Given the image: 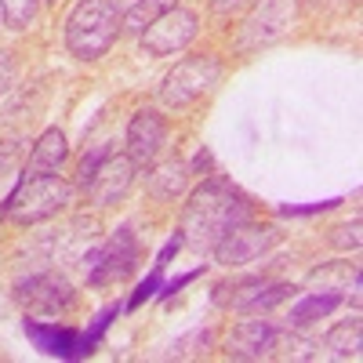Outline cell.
<instances>
[{
    "label": "cell",
    "mask_w": 363,
    "mask_h": 363,
    "mask_svg": "<svg viewBox=\"0 0 363 363\" xmlns=\"http://www.w3.org/2000/svg\"><path fill=\"white\" fill-rule=\"evenodd\" d=\"M244 222H251V200L229 182L211 178L200 189H193L186 215H182V236L196 251H215L218 240Z\"/></svg>",
    "instance_id": "1"
},
{
    "label": "cell",
    "mask_w": 363,
    "mask_h": 363,
    "mask_svg": "<svg viewBox=\"0 0 363 363\" xmlns=\"http://www.w3.org/2000/svg\"><path fill=\"white\" fill-rule=\"evenodd\" d=\"M120 33V15L113 0H80L66 18V48L80 62L102 58Z\"/></svg>",
    "instance_id": "2"
},
{
    "label": "cell",
    "mask_w": 363,
    "mask_h": 363,
    "mask_svg": "<svg viewBox=\"0 0 363 363\" xmlns=\"http://www.w3.org/2000/svg\"><path fill=\"white\" fill-rule=\"evenodd\" d=\"M69 203H73V186L58 174H22L15 193L0 207V215L18 225H29V222H44V218L58 215Z\"/></svg>",
    "instance_id": "3"
},
{
    "label": "cell",
    "mask_w": 363,
    "mask_h": 363,
    "mask_svg": "<svg viewBox=\"0 0 363 363\" xmlns=\"http://www.w3.org/2000/svg\"><path fill=\"white\" fill-rule=\"evenodd\" d=\"M222 84V62L215 55H189L182 58V62H174V69L164 77L160 84V99L164 106H189L196 102L200 95H207V91H215Z\"/></svg>",
    "instance_id": "4"
},
{
    "label": "cell",
    "mask_w": 363,
    "mask_h": 363,
    "mask_svg": "<svg viewBox=\"0 0 363 363\" xmlns=\"http://www.w3.org/2000/svg\"><path fill=\"white\" fill-rule=\"evenodd\" d=\"M135 265H138V240L124 225V229H116L102 247H95L87 255V284L91 287L120 284L135 272Z\"/></svg>",
    "instance_id": "5"
},
{
    "label": "cell",
    "mask_w": 363,
    "mask_h": 363,
    "mask_svg": "<svg viewBox=\"0 0 363 363\" xmlns=\"http://www.w3.org/2000/svg\"><path fill=\"white\" fill-rule=\"evenodd\" d=\"M200 29V18L189 8H171L142 29V51L149 55H174L182 51Z\"/></svg>",
    "instance_id": "6"
},
{
    "label": "cell",
    "mask_w": 363,
    "mask_h": 363,
    "mask_svg": "<svg viewBox=\"0 0 363 363\" xmlns=\"http://www.w3.org/2000/svg\"><path fill=\"white\" fill-rule=\"evenodd\" d=\"M272 244H277V229L272 225H236L233 233H225L218 244H215V258L222 265H247V262H258Z\"/></svg>",
    "instance_id": "7"
},
{
    "label": "cell",
    "mask_w": 363,
    "mask_h": 363,
    "mask_svg": "<svg viewBox=\"0 0 363 363\" xmlns=\"http://www.w3.org/2000/svg\"><path fill=\"white\" fill-rule=\"evenodd\" d=\"M26 335L40 352L58 356V359H84L95 352V342L87 338V330L58 327V323H44V320H26Z\"/></svg>",
    "instance_id": "8"
},
{
    "label": "cell",
    "mask_w": 363,
    "mask_h": 363,
    "mask_svg": "<svg viewBox=\"0 0 363 363\" xmlns=\"http://www.w3.org/2000/svg\"><path fill=\"white\" fill-rule=\"evenodd\" d=\"M164 142H167V124H164L160 113L142 109V113L131 116V124H128V160L135 167H153Z\"/></svg>",
    "instance_id": "9"
},
{
    "label": "cell",
    "mask_w": 363,
    "mask_h": 363,
    "mask_svg": "<svg viewBox=\"0 0 363 363\" xmlns=\"http://www.w3.org/2000/svg\"><path fill=\"white\" fill-rule=\"evenodd\" d=\"M277 335L280 330L269 320H240L225 335V356L229 359H265V356H272Z\"/></svg>",
    "instance_id": "10"
},
{
    "label": "cell",
    "mask_w": 363,
    "mask_h": 363,
    "mask_svg": "<svg viewBox=\"0 0 363 363\" xmlns=\"http://www.w3.org/2000/svg\"><path fill=\"white\" fill-rule=\"evenodd\" d=\"M131 178H135V164L128 160V157H113V153H106L102 157V164L91 171V178H87V186H84V193L95 200V203H116L120 196L128 193V186H131Z\"/></svg>",
    "instance_id": "11"
},
{
    "label": "cell",
    "mask_w": 363,
    "mask_h": 363,
    "mask_svg": "<svg viewBox=\"0 0 363 363\" xmlns=\"http://www.w3.org/2000/svg\"><path fill=\"white\" fill-rule=\"evenodd\" d=\"M291 294H294L291 284H258V280H251V284L233 287L229 298L222 294L218 306H229V309H240V313H265V309H277Z\"/></svg>",
    "instance_id": "12"
},
{
    "label": "cell",
    "mask_w": 363,
    "mask_h": 363,
    "mask_svg": "<svg viewBox=\"0 0 363 363\" xmlns=\"http://www.w3.org/2000/svg\"><path fill=\"white\" fill-rule=\"evenodd\" d=\"M18 298L33 313H66L73 309V287L62 277H33L18 287Z\"/></svg>",
    "instance_id": "13"
},
{
    "label": "cell",
    "mask_w": 363,
    "mask_h": 363,
    "mask_svg": "<svg viewBox=\"0 0 363 363\" xmlns=\"http://www.w3.org/2000/svg\"><path fill=\"white\" fill-rule=\"evenodd\" d=\"M69 157V145H66V135L58 131V128H48L37 145H33V153H29V164H26V174H55L58 167H62V160Z\"/></svg>",
    "instance_id": "14"
},
{
    "label": "cell",
    "mask_w": 363,
    "mask_h": 363,
    "mask_svg": "<svg viewBox=\"0 0 363 363\" xmlns=\"http://www.w3.org/2000/svg\"><path fill=\"white\" fill-rule=\"evenodd\" d=\"M342 306V291H323V294H306L298 301V306H291V330H301L309 327L323 316H330Z\"/></svg>",
    "instance_id": "15"
},
{
    "label": "cell",
    "mask_w": 363,
    "mask_h": 363,
    "mask_svg": "<svg viewBox=\"0 0 363 363\" xmlns=\"http://www.w3.org/2000/svg\"><path fill=\"white\" fill-rule=\"evenodd\" d=\"M189 164H182V160H167L160 164L153 174H149V189H153L157 200H174L182 189H186V182H189Z\"/></svg>",
    "instance_id": "16"
},
{
    "label": "cell",
    "mask_w": 363,
    "mask_h": 363,
    "mask_svg": "<svg viewBox=\"0 0 363 363\" xmlns=\"http://www.w3.org/2000/svg\"><path fill=\"white\" fill-rule=\"evenodd\" d=\"M323 349L335 356V359H356L359 356V316H352V320H342L330 335L323 338Z\"/></svg>",
    "instance_id": "17"
},
{
    "label": "cell",
    "mask_w": 363,
    "mask_h": 363,
    "mask_svg": "<svg viewBox=\"0 0 363 363\" xmlns=\"http://www.w3.org/2000/svg\"><path fill=\"white\" fill-rule=\"evenodd\" d=\"M171 8H178V0H138V4L120 18L124 22V29L128 33H142V29L153 22V18H160L164 11H171Z\"/></svg>",
    "instance_id": "18"
},
{
    "label": "cell",
    "mask_w": 363,
    "mask_h": 363,
    "mask_svg": "<svg viewBox=\"0 0 363 363\" xmlns=\"http://www.w3.org/2000/svg\"><path fill=\"white\" fill-rule=\"evenodd\" d=\"M37 8H40V0H0V11H4L8 29H26L37 18Z\"/></svg>",
    "instance_id": "19"
},
{
    "label": "cell",
    "mask_w": 363,
    "mask_h": 363,
    "mask_svg": "<svg viewBox=\"0 0 363 363\" xmlns=\"http://www.w3.org/2000/svg\"><path fill=\"white\" fill-rule=\"evenodd\" d=\"M207 345H211V330H207V327H196V330H189L186 338H178V342L167 349V356H174V359H189V356L207 352Z\"/></svg>",
    "instance_id": "20"
},
{
    "label": "cell",
    "mask_w": 363,
    "mask_h": 363,
    "mask_svg": "<svg viewBox=\"0 0 363 363\" xmlns=\"http://www.w3.org/2000/svg\"><path fill=\"white\" fill-rule=\"evenodd\" d=\"M160 284H164V265H153V272H149V277L135 287V294L128 298V309H138L142 301H149V298L160 291Z\"/></svg>",
    "instance_id": "21"
},
{
    "label": "cell",
    "mask_w": 363,
    "mask_h": 363,
    "mask_svg": "<svg viewBox=\"0 0 363 363\" xmlns=\"http://www.w3.org/2000/svg\"><path fill=\"white\" fill-rule=\"evenodd\" d=\"M330 244H335L338 251H356L359 247V218L349 222V225H338L335 236H330Z\"/></svg>",
    "instance_id": "22"
},
{
    "label": "cell",
    "mask_w": 363,
    "mask_h": 363,
    "mask_svg": "<svg viewBox=\"0 0 363 363\" xmlns=\"http://www.w3.org/2000/svg\"><path fill=\"white\" fill-rule=\"evenodd\" d=\"M106 153H109L106 145H95V149H91V153H87V157L80 160V171H77V186H80V189L87 186V178H91V171H95V167L102 164V157H106Z\"/></svg>",
    "instance_id": "23"
},
{
    "label": "cell",
    "mask_w": 363,
    "mask_h": 363,
    "mask_svg": "<svg viewBox=\"0 0 363 363\" xmlns=\"http://www.w3.org/2000/svg\"><path fill=\"white\" fill-rule=\"evenodd\" d=\"M196 277H203V265H196V269H189V272H182V277H174V280H167V284H160V291H157V298H171V294H178L186 284H193Z\"/></svg>",
    "instance_id": "24"
},
{
    "label": "cell",
    "mask_w": 363,
    "mask_h": 363,
    "mask_svg": "<svg viewBox=\"0 0 363 363\" xmlns=\"http://www.w3.org/2000/svg\"><path fill=\"white\" fill-rule=\"evenodd\" d=\"M342 200H323V203H306V207H294V203H284L280 207V215L287 218H301V215H320V211H330V207H338Z\"/></svg>",
    "instance_id": "25"
},
{
    "label": "cell",
    "mask_w": 363,
    "mask_h": 363,
    "mask_svg": "<svg viewBox=\"0 0 363 363\" xmlns=\"http://www.w3.org/2000/svg\"><path fill=\"white\" fill-rule=\"evenodd\" d=\"M15 80V62H11V51H0V91H8Z\"/></svg>",
    "instance_id": "26"
},
{
    "label": "cell",
    "mask_w": 363,
    "mask_h": 363,
    "mask_svg": "<svg viewBox=\"0 0 363 363\" xmlns=\"http://www.w3.org/2000/svg\"><path fill=\"white\" fill-rule=\"evenodd\" d=\"M182 244H186V236H182V233H174V236L167 240V244H164V251L157 255V265H167V262H171V258L182 251Z\"/></svg>",
    "instance_id": "27"
},
{
    "label": "cell",
    "mask_w": 363,
    "mask_h": 363,
    "mask_svg": "<svg viewBox=\"0 0 363 363\" xmlns=\"http://www.w3.org/2000/svg\"><path fill=\"white\" fill-rule=\"evenodd\" d=\"M251 0H211V11L215 15H233V11H244Z\"/></svg>",
    "instance_id": "28"
},
{
    "label": "cell",
    "mask_w": 363,
    "mask_h": 363,
    "mask_svg": "<svg viewBox=\"0 0 363 363\" xmlns=\"http://www.w3.org/2000/svg\"><path fill=\"white\" fill-rule=\"evenodd\" d=\"M193 167H196V171H200V167H203V171L211 167V153H207V149H200V153H196V164H193Z\"/></svg>",
    "instance_id": "29"
},
{
    "label": "cell",
    "mask_w": 363,
    "mask_h": 363,
    "mask_svg": "<svg viewBox=\"0 0 363 363\" xmlns=\"http://www.w3.org/2000/svg\"><path fill=\"white\" fill-rule=\"evenodd\" d=\"M0 18H4V11H0Z\"/></svg>",
    "instance_id": "30"
}]
</instances>
